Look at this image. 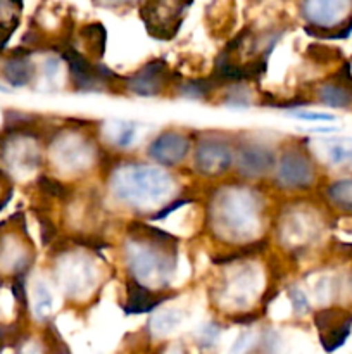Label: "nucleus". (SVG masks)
Listing matches in <instances>:
<instances>
[{
    "label": "nucleus",
    "mask_w": 352,
    "mask_h": 354,
    "mask_svg": "<svg viewBox=\"0 0 352 354\" xmlns=\"http://www.w3.org/2000/svg\"><path fill=\"white\" fill-rule=\"evenodd\" d=\"M21 7L23 0H0V41H6L16 28Z\"/></svg>",
    "instance_id": "nucleus-13"
},
{
    "label": "nucleus",
    "mask_w": 352,
    "mask_h": 354,
    "mask_svg": "<svg viewBox=\"0 0 352 354\" xmlns=\"http://www.w3.org/2000/svg\"><path fill=\"white\" fill-rule=\"evenodd\" d=\"M3 73H6V78L10 85L24 86L30 83L31 76H33V68H31V64L26 59L16 57L7 62L6 71Z\"/></svg>",
    "instance_id": "nucleus-14"
},
{
    "label": "nucleus",
    "mask_w": 352,
    "mask_h": 354,
    "mask_svg": "<svg viewBox=\"0 0 352 354\" xmlns=\"http://www.w3.org/2000/svg\"><path fill=\"white\" fill-rule=\"evenodd\" d=\"M157 297L148 292L145 287L138 286L137 282L128 283V313H145V311L154 310L159 304Z\"/></svg>",
    "instance_id": "nucleus-10"
},
{
    "label": "nucleus",
    "mask_w": 352,
    "mask_h": 354,
    "mask_svg": "<svg viewBox=\"0 0 352 354\" xmlns=\"http://www.w3.org/2000/svg\"><path fill=\"white\" fill-rule=\"evenodd\" d=\"M275 162V154L261 145H247L240 152V169L245 175H262Z\"/></svg>",
    "instance_id": "nucleus-9"
},
{
    "label": "nucleus",
    "mask_w": 352,
    "mask_h": 354,
    "mask_svg": "<svg viewBox=\"0 0 352 354\" xmlns=\"http://www.w3.org/2000/svg\"><path fill=\"white\" fill-rule=\"evenodd\" d=\"M252 341V335L251 334H242L240 337L237 339V342L233 344V348L230 349V354H244L245 349L248 348Z\"/></svg>",
    "instance_id": "nucleus-24"
},
{
    "label": "nucleus",
    "mask_w": 352,
    "mask_h": 354,
    "mask_svg": "<svg viewBox=\"0 0 352 354\" xmlns=\"http://www.w3.org/2000/svg\"><path fill=\"white\" fill-rule=\"evenodd\" d=\"M293 118L306 121H335V116L330 113H314V111H297Z\"/></svg>",
    "instance_id": "nucleus-22"
},
{
    "label": "nucleus",
    "mask_w": 352,
    "mask_h": 354,
    "mask_svg": "<svg viewBox=\"0 0 352 354\" xmlns=\"http://www.w3.org/2000/svg\"><path fill=\"white\" fill-rule=\"evenodd\" d=\"M66 283H68L69 290L79 292L85 286H88L93 279V272L86 263H79L72 268V275H64Z\"/></svg>",
    "instance_id": "nucleus-18"
},
{
    "label": "nucleus",
    "mask_w": 352,
    "mask_h": 354,
    "mask_svg": "<svg viewBox=\"0 0 352 354\" xmlns=\"http://www.w3.org/2000/svg\"><path fill=\"white\" fill-rule=\"evenodd\" d=\"M99 3H102L104 7H116V6H128V3H133L137 0H97Z\"/></svg>",
    "instance_id": "nucleus-25"
},
{
    "label": "nucleus",
    "mask_w": 352,
    "mask_h": 354,
    "mask_svg": "<svg viewBox=\"0 0 352 354\" xmlns=\"http://www.w3.org/2000/svg\"><path fill=\"white\" fill-rule=\"evenodd\" d=\"M292 303H293V308H295L297 313H306V311L309 310V303H307L306 296H304V294L297 289L292 290Z\"/></svg>",
    "instance_id": "nucleus-23"
},
{
    "label": "nucleus",
    "mask_w": 352,
    "mask_h": 354,
    "mask_svg": "<svg viewBox=\"0 0 352 354\" xmlns=\"http://www.w3.org/2000/svg\"><path fill=\"white\" fill-rule=\"evenodd\" d=\"M217 337H219V328L216 327V325H207V327L202 328V332H200V344L204 346V348H213L214 344H216Z\"/></svg>",
    "instance_id": "nucleus-21"
},
{
    "label": "nucleus",
    "mask_w": 352,
    "mask_h": 354,
    "mask_svg": "<svg viewBox=\"0 0 352 354\" xmlns=\"http://www.w3.org/2000/svg\"><path fill=\"white\" fill-rule=\"evenodd\" d=\"M278 178L285 187H292V189L306 187L313 182V165L306 156L292 151L283 156L280 162Z\"/></svg>",
    "instance_id": "nucleus-6"
},
{
    "label": "nucleus",
    "mask_w": 352,
    "mask_h": 354,
    "mask_svg": "<svg viewBox=\"0 0 352 354\" xmlns=\"http://www.w3.org/2000/svg\"><path fill=\"white\" fill-rule=\"evenodd\" d=\"M173 354H179V353H173Z\"/></svg>",
    "instance_id": "nucleus-27"
},
{
    "label": "nucleus",
    "mask_w": 352,
    "mask_h": 354,
    "mask_svg": "<svg viewBox=\"0 0 352 354\" xmlns=\"http://www.w3.org/2000/svg\"><path fill=\"white\" fill-rule=\"evenodd\" d=\"M190 151L188 138L179 133H164L148 147V156L161 165H178Z\"/></svg>",
    "instance_id": "nucleus-7"
},
{
    "label": "nucleus",
    "mask_w": 352,
    "mask_h": 354,
    "mask_svg": "<svg viewBox=\"0 0 352 354\" xmlns=\"http://www.w3.org/2000/svg\"><path fill=\"white\" fill-rule=\"evenodd\" d=\"M54 310V297L45 282H37L33 290V311L37 318L45 320Z\"/></svg>",
    "instance_id": "nucleus-15"
},
{
    "label": "nucleus",
    "mask_w": 352,
    "mask_h": 354,
    "mask_svg": "<svg viewBox=\"0 0 352 354\" xmlns=\"http://www.w3.org/2000/svg\"><path fill=\"white\" fill-rule=\"evenodd\" d=\"M114 196L137 207L154 206L171 194V176L155 166L131 165L117 169L110 180Z\"/></svg>",
    "instance_id": "nucleus-1"
},
{
    "label": "nucleus",
    "mask_w": 352,
    "mask_h": 354,
    "mask_svg": "<svg viewBox=\"0 0 352 354\" xmlns=\"http://www.w3.org/2000/svg\"><path fill=\"white\" fill-rule=\"evenodd\" d=\"M182 320L183 317L178 310H164L152 318L150 328L152 332L157 335L169 334V332H173L179 324H182Z\"/></svg>",
    "instance_id": "nucleus-16"
},
{
    "label": "nucleus",
    "mask_w": 352,
    "mask_h": 354,
    "mask_svg": "<svg viewBox=\"0 0 352 354\" xmlns=\"http://www.w3.org/2000/svg\"><path fill=\"white\" fill-rule=\"evenodd\" d=\"M320 100L324 106L345 109L352 106V88L342 83H324L320 88Z\"/></svg>",
    "instance_id": "nucleus-11"
},
{
    "label": "nucleus",
    "mask_w": 352,
    "mask_h": 354,
    "mask_svg": "<svg viewBox=\"0 0 352 354\" xmlns=\"http://www.w3.org/2000/svg\"><path fill=\"white\" fill-rule=\"evenodd\" d=\"M219 221L233 235H251L255 228V203L248 194H230L219 204Z\"/></svg>",
    "instance_id": "nucleus-2"
},
{
    "label": "nucleus",
    "mask_w": 352,
    "mask_h": 354,
    "mask_svg": "<svg viewBox=\"0 0 352 354\" xmlns=\"http://www.w3.org/2000/svg\"><path fill=\"white\" fill-rule=\"evenodd\" d=\"M304 17L316 28L331 30L352 17V0H300Z\"/></svg>",
    "instance_id": "nucleus-3"
},
{
    "label": "nucleus",
    "mask_w": 352,
    "mask_h": 354,
    "mask_svg": "<svg viewBox=\"0 0 352 354\" xmlns=\"http://www.w3.org/2000/svg\"><path fill=\"white\" fill-rule=\"evenodd\" d=\"M231 151L219 140H206L195 152V168L202 175H219L231 165Z\"/></svg>",
    "instance_id": "nucleus-5"
},
{
    "label": "nucleus",
    "mask_w": 352,
    "mask_h": 354,
    "mask_svg": "<svg viewBox=\"0 0 352 354\" xmlns=\"http://www.w3.org/2000/svg\"><path fill=\"white\" fill-rule=\"evenodd\" d=\"M40 187L45 194L54 197H64L66 196V187L62 183H59L57 180H52L48 176H41L40 178Z\"/></svg>",
    "instance_id": "nucleus-20"
},
{
    "label": "nucleus",
    "mask_w": 352,
    "mask_h": 354,
    "mask_svg": "<svg viewBox=\"0 0 352 354\" xmlns=\"http://www.w3.org/2000/svg\"><path fill=\"white\" fill-rule=\"evenodd\" d=\"M130 265L137 279L141 282H148V280L162 282L164 277H169L168 273L173 268V263L169 259L162 258V254L147 248H135L130 254Z\"/></svg>",
    "instance_id": "nucleus-4"
},
{
    "label": "nucleus",
    "mask_w": 352,
    "mask_h": 354,
    "mask_svg": "<svg viewBox=\"0 0 352 354\" xmlns=\"http://www.w3.org/2000/svg\"><path fill=\"white\" fill-rule=\"evenodd\" d=\"M323 145L330 165L342 166L352 162V138H324Z\"/></svg>",
    "instance_id": "nucleus-12"
},
{
    "label": "nucleus",
    "mask_w": 352,
    "mask_h": 354,
    "mask_svg": "<svg viewBox=\"0 0 352 354\" xmlns=\"http://www.w3.org/2000/svg\"><path fill=\"white\" fill-rule=\"evenodd\" d=\"M0 92H9V88H7L6 85H2V83H0Z\"/></svg>",
    "instance_id": "nucleus-26"
},
{
    "label": "nucleus",
    "mask_w": 352,
    "mask_h": 354,
    "mask_svg": "<svg viewBox=\"0 0 352 354\" xmlns=\"http://www.w3.org/2000/svg\"><path fill=\"white\" fill-rule=\"evenodd\" d=\"M328 197L345 211H352V178L335 182L328 189Z\"/></svg>",
    "instance_id": "nucleus-17"
},
{
    "label": "nucleus",
    "mask_w": 352,
    "mask_h": 354,
    "mask_svg": "<svg viewBox=\"0 0 352 354\" xmlns=\"http://www.w3.org/2000/svg\"><path fill=\"white\" fill-rule=\"evenodd\" d=\"M166 76V66L162 62H152L145 66L128 85L131 92L138 93L141 97H152L161 92L162 82Z\"/></svg>",
    "instance_id": "nucleus-8"
},
{
    "label": "nucleus",
    "mask_w": 352,
    "mask_h": 354,
    "mask_svg": "<svg viewBox=\"0 0 352 354\" xmlns=\"http://www.w3.org/2000/svg\"><path fill=\"white\" fill-rule=\"evenodd\" d=\"M135 133H137V127L133 123H119V131L116 133V144L119 147H128L133 144Z\"/></svg>",
    "instance_id": "nucleus-19"
}]
</instances>
